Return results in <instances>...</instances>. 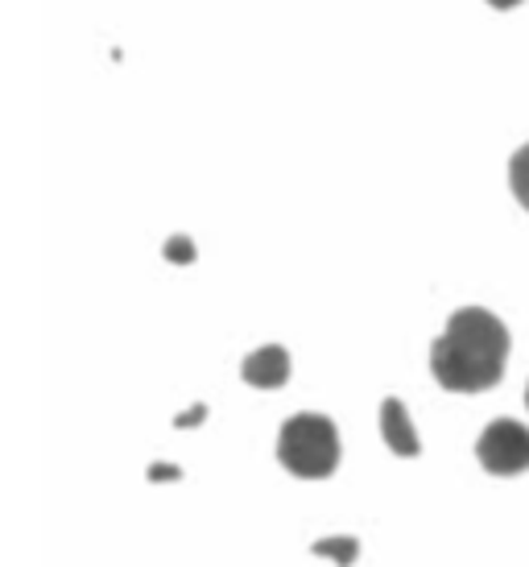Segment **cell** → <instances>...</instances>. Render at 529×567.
<instances>
[{"mask_svg": "<svg viewBox=\"0 0 529 567\" xmlns=\"http://www.w3.org/2000/svg\"><path fill=\"white\" fill-rule=\"evenodd\" d=\"M509 328L484 307H459L431 348V373L452 394H480L505 378Z\"/></svg>", "mask_w": 529, "mask_h": 567, "instance_id": "cell-1", "label": "cell"}, {"mask_svg": "<svg viewBox=\"0 0 529 567\" xmlns=\"http://www.w3.org/2000/svg\"><path fill=\"white\" fill-rule=\"evenodd\" d=\"M278 460L302 481H323L340 468V431L328 414H294L278 435Z\"/></svg>", "mask_w": 529, "mask_h": 567, "instance_id": "cell-2", "label": "cell"}, {"mask_svg": "<svg viewBox=\"0 0 529 567\" xmlns=\"http://www.w3.org/2000/svg\"><path fill=\"white\" fill-rule=\"evenodd\" d=\"M476 460L492 476H517L529 468V426L517 419H492L476 443Z\"/></svg>", "mask_w": 529, "mask_h": 567, "instance_id": "cell-3", "label": "cell"}, {"mask_svg": "<svg viewBox=\"0 0 529 567\" xmlns=\"http://www.w3.org/2000/svg\"><path fill=\"white\" fill-rule=\"evenodd\" d=\"M240 378L249 381V385H257V390H278V385L290 381V352L281 344L257 348V352H249L245 364H240Z\"/></svg>", "mask_w": 529, "mask_h": 567, "instance_id": "cell-4", "label": "cell"}, {"mask_svg": "<svg viewBox=\"0 0 529 567\" xmlns=\"http://www.w3.org/2000/svg\"><path fill=\"white\" fill-rule=\"evenodd\" d=\"M381 435H385V447H390L393 456L409 460L422 452L418 431L409 423V410H405V402H397V398H385V402H381Z\"/></svg>", "mask_w": 529, "mask_h": 567, "instance_id": "cell-5", "label": "cell"}, {"mask_svg": "<svg viewBox=\"0 0 529 567\" xmlns=\"http://www.w3.org/2000/svg\"><path fill=\"white\" fill-rule=\"evenodd\" d=\"M509 187H514L517 204L529 212V145H521L514 158H509Z\"/></svg>", "mask_w": 529, "mask_h": 567, "instance_id": "cell-6", "label": "cell"}, {"mask_svg": "<svg viewBox=\"0 0 529 567\" xmlns=\"http://www.w3.org/2000/svg\"><path fill=\"white\" fill-rule=\"evenodd\" d=\"M314 555H331L340 567H352L360 555V543L356 538H319V543H314Z\"/></svg>", "mask_w": 529, "mask_h": 567, "instance_id": "cell-7", "label": "cell"}, {"mask_svg": "<svg viewBox=\"0 0 529 567\" xmlns=\"http://www.w3.org/2000/svg\"><path fill=\"white\" fill-rule=\"evenodd\" d=\"M203 414H207V410L203 406H195V410H187V414H183V419H178V426H190V423H199Z\"/></svg>", "mask_w": 529, "mask_h": 567, "instance_id": "cell-8", "label": "cell"}, {"mask_svg": "<svg viewBox=\"0 0 529 567\" xmlns=\"http://www.w3.org/2000/svg\"><path fill=\"white\" fill-rule=\"evenodd\" d=\"M170 252H174V257H183V261H187V257H190V245H187L183 237H178V240L170 245Z\"/></svg>", "mask_w": 529, "mask_h": 567, "instance_id": "cell-9", "label": "cell"}, {"mask_svg": "<svg viewBox=\"0 0 529 567\" xmlns=\"http://www.w3.org/2000/svg\"><path fill=\"white\" fill-rule=\"evenodd\" d=\"M488 4H492V9H517L521 0H488Z\"/></svg>", "mask_w": 529, "mask_h": 567, "instance_id": "cell-10", "label": "cell"}, {"mask_svg": "<svg viewBox=\"0 0 529 567\" xmlns=\"http://www.w3.org/2000/svg\"><path fill=\"white\" fill-rule=\"evenodd\" d=\"M149 476H154V481H162V476H178V468H154Z\"/></svg>", "mask_w": 529, "mask_h": 567, "instance_id": "cell-11", "label": "cell"}, {"mask_svg": "<svg viewBox=\"0 0 529 567\" xmlns=\"http://www.w3.org/2000/svg\"><path fill=\"white\" fill-rule=\"evenodd\" d=\"M526 406H529V385H526Z\"/></svg>", "mask_w": 529, "mask_h": 567, "instance_id": "cell-12", "label": "cell"}]
</instances>
